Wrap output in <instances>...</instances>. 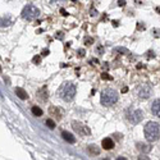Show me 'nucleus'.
Listing matches in <instances>:
<instances>
[{
    "mask_svg": "<svg viewBox=\"0 0 160 160\" xmlns=\"http://www.w3.org/2000/svg\"><path fill=\"white\" fill-rule=\"evenodd\" d=\"M136 147H137L138 151L144 152V154H147V152L151 151V146H150V145H146V144H144V142H138V144H136Z\"/></svg>",
    "mask_w": 160,
    "mask_h": 160,
    "instance_id": "obj_11",
    "label": "nucleus"
},
{
    "mask_svg": "<svg viewBox=\"0 0 160 160\" xmlns=\"http://www.w3.org/2000/svg\"><path fill=\"white\" fill-rule=\"evenodd\" d=\"M118 5L119 6H124V5H126V0H118Z\"/></svg>",
    "mask_w": 160,
    "mask_h": 160,
    "instance_id": "obj_29",
    "label": "nucleus"
},
{
    "mask_svg": "<svg viewBox=\"0 0 160 160\" xmlns=\"http://www.w3.org/2000/svg\"><path fill=\"white\" fill-rule=\"evenodd\" d=\"M37 97L40 99L41 101H46L49 99V90L48 86H42L41 88L37 90Z\"/></svg>",
    "mask_w": 160,
    "mask_h": 160,
    "instance_id": "obj_8",
    "label": "nucleus"
},
{
    "mask_svg": "<svg viewBox=\"0 0 160 160\" xmlns=\"http://www.w3.org/2000/svg\"><path fill=\"white\" fill-rule=\"evenodd\" d=\"M0 72H1V67H0Z\"/></svg>",
    "mask_w": 160,
    "mask_h": 160,
    "instance_id": "obj_36",
    "label": "nucleus"
},
{
    "mask_svg": "<svg viewBox=\"0 0 160 160\" xmlns=\"http://www.w3.org/2000/svg\"><path fill=\"white\" fill-rule=\"evenodd\" d=\"M40 62H41V55H36L32 59V63L33 64H40Z\"/></svg>",
    "mask_w": 160,
    "mask_h": 160,
    "instance_id": "obj_22",
    "label": "nucleus"
},
{
    "mask_svg": "<svg viewBox=\"0 0 160 160\" xmlns=\"http://www.w3.org/2000/svg\"><path fill=\"white\" fill-rule=\"evenodd\" d=\"M72 127H73V129L76 131L78 134H81V136H88V134L91 133L90 128L86 127L82 123L77 122V120H73V122H72Z\"/></svg>",
    "mask_w": 160,
    "mask_h": 160,
    "instance_id": "obj_6",
    "label": "nucleus"
},
{
    "mask_svg": "<svg viewBox=\"0 0 160 160\" xmlns=\"http://www.w3.org/2000/svg\"><path fill=\"white\" fill-rule=\"evenodd\" d=\"M96 53H97V54H104V46L99 45L97 48H96Z\"/></svg>",
    "mask_w": 160,
    "mask_h": 160,
    "instance_id": "obj_24",
    "label": "nucleus"
},
{
    "mask_svg": "<svg viewBox=\"0 0 160 160\" xmlns=\"http://www.w3.org/2000/svg\"><path fill=\"white\" fill-rule=\"evenodd\" d=\"M156 12H158V13L160 14V6H158V8H156Z\"/></svg>",
    "mask_w": 160,
    "mask_h": 160,
    "instance_id": "obj_35",
    "label": "nucleus"
},
{
    "mask_svg": "<svg viewBox=\"0 0 160 160\" xmlns=\"http://www.w3.org/2000/svg\"><path fill=\"white\" fill-rule=\"evenodd\" d=\"M38 14H40L38 8H37V6H35V5H32V4L26 5L23 8V10H22V17L24 19H27V21H32V19L37 18Z\"/></svg>",
    "mask_w": 160,
    "mask_h": 160,
    "instance_id": "obj_4",
    "label": "nucleus"
},
{
    "mask_svg": "<svg viewBox=\"0 0 160 160\" xmlns=\"http://www.w3.org/2000/svg\"><path fill=\"white\" fill-rule=\"evenodd\" d=\"M16 95L18 96L21 100H27V99H28L27 91L24 90V88H22V87H17V88H16Z\"/></svg>",
    "mask_w": 160,
    "mask_h": 160,
    "instance_id": "obj_12",
    "label": "nucleus"
},
{
    "mask_svg": "<svg viewBox=\"0 0 160 160\" xmlns=\"http://www.w3.org/2000/svg\"><path fill=\"white\" fill-rule=\"evenodd\" d=\"M114 53H119V54H124V55H128V51L126 48H117V49H114Z\"/></svg>",
    "mask_w": 160,
    "mask_h": 160,
    "instance_id": "obj_18",
    "label": "nucleus"
},
{
    "mask_svg": "<svg viewBox=\"0 0 160 160\" xmlns=\"http://www.w3.org/2000/svg\"><path fill=\"white\" fill-rule=\"evenodd\" d=\"M12 24V19L9 16H4L0 18V27H8Z\"/></svg>",
    "mask_w": 160,
    "mask_h": 160,
    "instance_id": "obj_15",
    "label": "nucleus"
},
{
    "mask_svg": "<svg viewBox=\"0 0 160 160\" xmlns=\"http://www.w3.org/2000/svg\"><path fill=\"white\" fill-rule=\"evenodd\" d=\"M113 26H114V27H118V24H119V22H118V21H113Z\"/></svg>",
    "mask_w": 160,
    "mask_h": 160,
    "instance_id": "obj_33",
    "label": "nucleus"
},
{
    "mask_svg": "<svg viewBox=\"0 0 160 160\" xmlns=\"http://www.w3.org/2000/svg\"><path fill=\"white\" fill-rule=\"evenodd\" d=\"M49 54H50V51H49V49H44L41 53V56H48Z\"/></svg>",
    "mask_w": 160,
    "mask_h": 160,
    "instance_id": "obj_27",
    "label": "nucleus"
},
{
    "mask_svg": "<svg viewBox=\"0 0 160 160\" xmlns=\"http://www.w3.org/2000/svg\"><path fill=\"white\" fill-rule=\"evenodd\" d=\"M144 132H145V137H146L147 141L155 142L160 137V126L156 122H149L145 126Z\"/></svg>",
    "mask_w": 160,
    "mask_h": 160,
    "instance_id": "obj_2",
    "label": "nucleus"
},
{
    "mask_svg": "<svg viewBox=\"0 0 160 160\" xmlns=\"http://www.w3.org/2000/svg\"><path fill=\"white\" fill-rule=\"evenodd\" d=\"M87 152L92 156H97V155H100V149H99V146H96V145H90L87 147Z\"/></svg>",
    "mask_w": 160,
    "mask_h": 160,
    "instance_id": "obj_14",
    "label": "nucleus"
},
{
    "mask_svg": "<svg viewBox=\"0 0 160 160\" xmlns=\"http://www.w3.org/2000/svg\"><path fill=\"white\" fill-rule=\"evenodd\" d=\"M46 126H48L49 128H50V129H54V128L56 127V124H55V122H54V120H53V119H50V118H49L48 120H46Z\"/></svg>",
    "mask_w": 160,
    "mask_h": 160,
    "instance_id": "obj_19",
    "label": "nucleus"
},
{
    "mask_svg": "<svg viewBox=\"0 0 160 160\" xmlns=\"http://www.w3.org/2000/svg\"><path fill=\"white\" fill-rule=\"evenodd\" d=\"M50 114L53 117H55V118H58V120L62 118V112H60L56 106H51V108H50Z\"/></svg>",
    "mask_w": 160,
    "mask_h": 160,
    "instance_id": "obj_16",
    "label": "nucleus"
},
{
    "mask_svg": "<svg viewBox=\"0 0 160 160\" xmlns=\"http://www.w3.org/2000/svg\"><path fill=\"white\" fill-rule=\"evenodd\" d=\"M152 95V90L150 86H142L140 90H138V97L145 100V99H149Z\"/></svg>",
    "mask_w": 160,
    "mask_h": 160,
    "instance_id": "obj_7",
    "label": "nucleus"
},
{
    "mask_svg": "<svg viewBox=\"0 0 160 160\" xmlns=\"http://www.w3.org/2000/svg\"><path fill=\"white\" fill-rule=\"evenodd\" d=\"M94 38H92V37H86V38H85V45H87V46H90V45H92V44H94Z\"/></svg>",
    "mask_w": 160,
    "mask_h": 160,
    "instance_id": "obj_20",
    "label": "nucleus"
},
{
    "mask_svg": "<svg viewBox=\"0 0 160 160\" xmlns=\"http://www.w3.org/2000/svg\"><path fill=\"white\" fill-rule=\"evenodd\" d=\"M127 91H128V87H123V88H122V92H123V94H126Z\"/></svg>",
    "mask_w": 160,
    "mask_h": 160,
    "instance_id": "obj_34",
    "label": "nucleus"
},
{
    "mask_svg": "<svg viewBox=\"0 0 160 160\" xmlns=\"http://www.w3.org/2000/svg\"><path fill=\"white\" fill-rule=\"evenodd\" d=\"M31 112H32V114H33L35 117H41L42 113H44V112H42V109L38 108V106H32Z\"/></svg>",
    "mask_w": 160,
    "mask_h": 160,
    "instance_id": "obj_17",
    "label": "nucleus"
},
{
    "mask_svg": "<svg viewBox=\"0 0 160 160\" xmlns=\"http://www.w3.org/2000/svg\"><path fill=\"white\" fill-rule=\"evenodd\" d=\"M55 38H58V40H64V33H63L62 31L56 32V33H55Z\"/></svg>",
    "mask_w": 160,
    "mask_h": 160,
    "instance_id": "obj_23",
    "label": "nucleus"
},
{
    "mask_svg": "<svg viewBox=\"0 0 160 160\" xmlns=\"http://www.w3.org/2000/svg\"><path fill=\"white\" fill-rule=\"evenodd\" d=\"M77 55L80 56V58H83V56L86 55V51H85L83 49H80V50H77Z\"/></svg>",
    "mask_w": 160,
    "mask_h": 160,
    "instance_id": "obj_25",
    "label": "nucleus"
},
{
    "mask_svg": "<svg viewBox=\"0 0 160 160\" xmlns=\"http://www.w3.org/2000/svg\"><path fill=\"white\" fill-rule=\"evenodd\" d=\"M76 92H77V87H76V85L72 83V82L63 83L58 90L59 96L64 101H72L74 99V96H76Z\"/></svg>",
    "mask_w": 160,
    "mask_h": 160,
    "instance_id": "obj_1",
    "label": "nucleus"
},
{
    "mask_svg": "<svg viewBox=\"0 0 160 160\" xmlns=\"http://www.w3.org/2000/svg\"><path fill=\"white\" fill-rule=\"evenodd\" d=\"M118 92L112 88H105L100 95V101L104 106H112L118 101Z\"/></svg>",
    "mask_w": 160,
    "mask_h": 160,
    "instance_id": "obj_3",
    "label": "nucleus"
},
{
    "mask_svg": "<svg viewBox=\"0 0 160 160\" xmlns=\"http://www.w3.org/2000/svg\"><path fill=\"white\" fill-rule=\"evenodd\" d=\"M101 147L104 150H112V149H114V141L110 137H106L101 141Z\"/></svg>",
    "mask_w": 160,
    "mask_h": 160,
    "instance_id": "obj_9",
    "label": "nucleus"
},
{
    "mask_svg": "<svg viewBox=\"0 0 160 160\" xmlns=\"http://www.w3.org/2000/svg\"><path fill=\"white\" fill-rule=\"evenodd\" d=\"M101 78H102V80H105V81H108V80H109V81H112V80H113V77L110 76L109 73H105V72L101 74Z\"/></svg>",
    "mask_w": 160,
    "mask_h": 160,
    "instance_id": "obj_21",
    "label": "nucleus"
},
{
    "mask_svg": "<svg viewBox=\"0 0 160 160\" xmlns=\"http://www.w3.org/2000/svg\"><path fill=\"white\" fill-rule=\"evenodd\" d=\"M154 33H155V37H159L160 36V32L158 30H154Z\"/></svg>",
    "mask_w": 160,
    "mask_h": 160,
    "instance_id": "obj_32",
    "label": "nucleus"
},
{
    "mask_svg": "<svg viewBox=\"0 0 160 160\" xmlns=\"http://www.w3.org/2000/svg\"><path fill=\"white\" fill-rule=\"evenodd\" d=\"M62 137L67 142H69V144H76V137H74L72 133L67 132V131H63V132H62Z\"/></svg>",
    "mask_w": 160,
    "mask_h": 160,
    "instance_id": "obj_13",
    "label": "nucleus"
},
{
    "mask_svg": "<svg viewBox=\"0 0 160 160\" xmlns=\"http://www.w3.org/2000/svg\"><path fill=\"white\" fill-rule=\"evenodd\" d=\"M137 30H141V31H144V30H145V26H144V23H140V22H138V23H137Z\"/></svg>",
    "mask_w": 160,
    "mask_h": 160,
    "instance_id": "obj_28",
    "label": "nucleus"
},
{
    "mask_svg": "<svg viewBox=\"0 0 160 160\" xmlns=\"http://www.w3.org/2000/svg\"><path fill=\"white\" fill-rule=\"evenodd\" d=\"M151 112H152V114H154L155 117L160 118V99H156V100L152 102V105H151Z\"/></svg>",
    "mask_w": 160,
    "mask_h": 160,
    "instance_id": "obj_10",
    "label": "nucleus"
},
{
    "mask_svg": "<svg viewBox=\"0 0 160 160\" xmlns=\"http://www.w3.org/2000/svg\"><path fill=\"white\" fill-rule=\"evenodd\" d=\"M146 58L147 59H154L155 58V53L154 51H147L146 53Z\"/></svg>",
    "mask_w": 160,
    "mask_h": 160,
    "instance_id": "obj_26",
    "label": "nucleus"
},
{
    "mask_svg": "<svg viewBox=\"0 0 160 160\" xmlns=\"http://www.w3.org/2000/svg\"><path fill=\"white\" fill-rule=\"evenodd\" d=\"M96 14H97V12H96V10H95L94 8H92V9H91V16H92V17H95Z\"/></svg>",
    "mask_w": 160,
    "mask_h": 160,
    "instance_id": "obj_31",
    "label": "nucleus"
},
{
    "mask_svg": "<svg viewBox=\"0 0 160 160\" xmlns=\"http://www.w3.org/2000/svg\"><path fill=\"white\" fill-rule=\"evenodd\" d=\"M60 13H62V16H64V17H67V16H68V13H67V10L65 9H60Z\"/></svg>",
    "mask_w": 160,
    "mask_h": 160,
    "instance_id": "obj_30",
    "label": "nucleus"
},
{
    "mask_svg": "<svg viewBox=\"0 0 160 160\" xmlns=\"http://www.w3.org/2000/svg\"><path fill=\"white\" fill-rule=\"evenodd\" d=\"M127 119L132 124H138L144 119V113L140 109H129L127 114Z\"/></svg>",
    "mask_w": 160,
    "mask_h": 160,
    "instance_id": "obj_5",
    "label": "nucleus"
}]
</instances>
